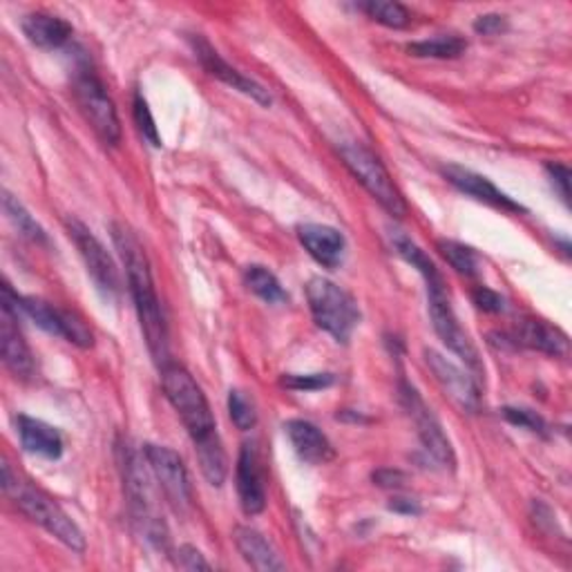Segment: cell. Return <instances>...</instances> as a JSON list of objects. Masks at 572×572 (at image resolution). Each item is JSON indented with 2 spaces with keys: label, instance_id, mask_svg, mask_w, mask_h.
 <instances>
[{
  "label": "cell",
  "instance_id": "6da1fadb",
  "mask_svg": "<svg viewBox=\"0 0 572 572\" xmlns=\"http://www.w3.org/2000/svg\"><path fill=\"white\" fill-rule=\"evenodd\" d=\"M110 231H112V242L125 267L130 293H132V300H135V309L142 322V331L146 336L148 349H150L155 363L163 367L168 363V329H166V318H163L159 295L155 289L146 248L125 224L114 222Z\"/></svg>",
  "mask_w": 572,
  "mask_h": 572
},
{
  "label": "cell",
  "instance_id": "7a4b0ae2",
  "mask_svg": "<svg viewBox=\"0 0 572 572\" xmlns=\"http://www.w3.org/2000/svg\"><path fill=\"white\" fill-rule=\"evenodd\" d=\"M3 490L14 499V503L29 521L38 523L42 531H48L65 548H70L72 552L85 550V537L72 516L50 495L29 486V483H23L19 474L12 472V465L8 461L3 463Z\"/></svg>",
  "mask_w": 572,
  "mask_h": 572
},
{
  "label": "cell",
  "instance_id": "3957f363",
  "mask_svg": "<svg viewBox=\"0 0 572 572\" xmlns=\"http://www.w3.org/2000/svg\"><path fill=\"white\" fill-rule=\"evenodd\" d=\"M161 387L172 410L180 414L184 427L188 429L193 443H206L219 436L215 416L197 380L178 363H166L161 367Z\"/></svg>",
  "mask_w": 572,
  "mask_h": 572
},
{
  "label": "cell",
  "instance_id": "277c9868",
  "mask_svg": "<svg viewBox=\"0 0 572 572\" xmlns=\"http://www.w3.org/2000/svg\"><path fill=\"white\" fill-rule=\"evenodd\" d=\"M306 300L316 325L336 342L346 344L361 322L356 300L327 278H314L306 284Z\"/></svg>",
  "mask_w": 572,
  "mask_h": 572
},
{
  "label": "cell",
  "instance_id": "5b68a950",
  "mask_svg": "<svg viewBox=\"0 0 572 572\" xmlns=\"http://www.w3.org/2000/svg\"><path fill=\"white\" fill-rule=\"evenodd\" d=\"M123 480L132 521L137 523L142 535L159 550L168 548V527L159 516L157 501L150 486V474L146 472L142 457L130 448L123 450Z\"/></svg>",
  "mask_w": 572,
  "mask_h": 572
},
{
  "label": "cell",
  "instance_id": "8992f818",
  "mask_svg": "<svg viewBox=\"0 0 572 572\" xmlns=\"http://www.w3.org/2000/svg\"><path fill=\"white\" fill-rule=\"evenodd\" d=\"M340 157L349 172L365 186V191L391 215L403 219L407 215V204L401 195V191L395 188L389 170L380 161V157L369 150L361 142H342L338 146Z\"/></svg>",
  "mask_w": 572,
  "mask_h": 572
},
{
  "label": "cell",
  "instance_id": "52a82bcc",
  "mask_svg": "<svg viewBox=\"0 0 572 572\" xmlns=\"http://www.w3.org/2000/svg\"><path fill=\"white\" fill-rule=\"evenodd\" d=\"M3 302L12 304L16 312L21 309L42 331H48L50 336H57V338H63L78 349H85L95 342L93 329L85 325V320L78 314L68 312V309H59V306L40 300V297H34V295L21 297L12 291V287L8 282L3 284Z\"/></svg>",
  "mask_w": 572,
  "mask_h": 572
},
{
  "label": "cell",
  "instance_id": "ba28073f",
  "mask_svg": "<svg viewBox=\"0 0 572 572\" xmlns=\"http://www.w3.org/2000/svg\"><path fill=\"white\" fill-rule=\"evenodd\" d=\"M72 87H74V99L83 117L93 125L99 139L108 146H117L121 142V121L114 101L110 99L101 78L93 72L83 70L74 76Z\"/></svg>",
  "mask_w": 572,
  "mask_h": 572
},
{
  "label": "cell",
  "instance_id": "9c48e42d",
  "mask_svg": "<svg viewBox=\"0 0 572 572\" xmlns=\"http://www.w3.org/2000/svg\"><path fill=\"white\" fill-rule=\"evenodd\" d=\"M144 457L166 501L172 506L174 512L186 514L193 508V483L182 457L170 448L153 443L144 448Z\"/></svg>",
  "mask_w": 572,
  "mask_h": 572
},
{
  "label": "cell",
  "instance_id": "30bf717a",
  "mask_svg": "<svg viewBox=\"0 0 572 572\" xmlns=\"http://www.w3.org/2000/svg\"><path fill=\"white\" fill-rule=\"evenodd\" d=\"M68 235L74 242V246L78 248V255L85 264L87 276L93 278V282L97 284V289L101 291V295L106 300H114L119 295L121 282H119V271H117V264L110 257V253L106 251V246L95 238V233L87 229L78 219L70 217L65 222Z\"/></svg>",
  "mask_w": 572,
  "mask_h": 572
},
{
  "label": "cell",
  "instance_id": "8fae6325",
  "mask_svg": "<svg viewBox=\"0 0 572 572\" xmlns=\"http://www.w3.org/2000/svg\"><path fill=\"white\" fill-rule=\"evenodd\" d=\"M401 401H403V407L407 410V414L416 423L418 438H421L425 452L441 467L454 470L457 467V457H454L450 438L443 431V425L438 423V418L425 405V401L421 399V393L405 380L401 382Z\"/></svg>",
  "mask_w": 572,
  "mask_h": 572
},
{
  "label": "cell",
  "instance_id": "7c38bea8",
  "mask_svg": "<svg viewBox=\"0 0 572 572\" xmlns=\"http://www.w3.org/2000/svg\"><path fill=\"white\" fill-rule=\"evenodd\" d=\"M427 297H429V316H431V325H434L436 336L443 340V344L452 351V354H457L472 372L478 374L480 372L478 351L472 344L470 336L461 329L446 287L427 289Z\"/></svg>",
  "mask_w": 572,
  "mask_h": 572
},
{
  "label": "cell",
  "instance_id": "4fadbf2b",
  "mask_svg": "<svg viewBox=\"0 0 572 572\" xmlns=\"http://www.w3.org/2000/svg\"><path fill=\"white\" fill-rule=\"evenodd\" d=\"M191 46H193V52H195V57L199 59L202 68H204L210 76H215V78H219L222 83H227L229 87H233V90L251 97V99L257 101L259 106H271V104H273L269 90H264V87H261L257 81L244 76L240 70H235L233 65H229L222 57H219V52L210 46V42H208L204 36H199V34L191 36Z\"/></svg>",
  "mask_w": 572,
  "mask_h": 572
},
{
  "label": "cell",
  "instance_id": "5bb4252c",
  "mask_svg": "<svg viewBox=\"0 0 572 572\" xmlns=\"http://www.w3.org/2000/svg\"><path fill=\"white\" fill-rule=\"evenodd\" d=\"M425 361H427V367L431 369L436 382L441 385V389L446 391L448 399L461 412H470V414L478 412L480 391H478L474 378L465 369H461L452 361L443 358L441 354H436V351H431V349L425 351Z\"/></svg>",
  "mask_w": 572,
  "mask_h": 572
},
{
  "label": "cell",
  "instance_id": "9a60e30c",
  "mask_svg": "<svg viewBox=\"0 0 572 572\" xmlns=\"http://www.w3.org/2000/svg\"><path fill=\"white\" fill-rule=\"evenodd\" d=\"M0 351H3L5 367L16 378L34 376V354L19 329V312L8 302H0Z\"/></svg>",
  "mask_w": 572,
  "mask_h": 572
},
{
  "label": "cell",
  "instance_id": "2e32d148",
  "mask_svg": "<svg viewBox=\"0 0 572 572\" xmlns=\"http://www.w3.org/2000/svg\"><path fill=\"white\" fill-rule=\"evenodd\" d=\"M235 483H238V497L244 514L248 516L261 514L264 508H267V478H264L257 450L251 443H244L240 450Z\"/></svg>",
  "mask_w": 572,
  "mask_h": 572
},
{
  "label": "cell",
  "instance_id": "e0dca14e",
  "mask_svg": "<svg viewBox=\"0 0 572 572\" xmlns=\"http://www.w3.org/2000/svg\"><path fill=\"white\" fill-rule=\"evenodd\" d=\"M446 180L461 193L470 195L472 199L480 202V204H488L492 208H499L503 212H523V206L516 204L510 195H506L501 188H497L488 178H483V174L461 168V166H448L443 168Z\"/></svg>",
  "mask_w": 572,
  "mask_h": 572
},
{
  "label": "cell",
  "instance_id": "ac0fdd59",
  "mask_svg": "<svg viewBox=\"0 0 572 572\" xmlns=\"http://www.w3.org/2000/svg\"><path fill=\"white\" fill-rule=\"evenodd\" d=\"M297 240L320 267L338 269L344 259V235L327 224H302L297 229Z\"/></svg>",
  "mask_w": 572,
  "mask_h": 572
},
{
  "label": "cell",
  "instance_id": "d6986e66",
  "mask_svg": "<svg viewBox=\"0 0 572 572\" xmlns=\"http://www.w3.org/2000/svg\"><path fill=\"white\" fill-rule=\"evenodd\" d=\"M514 340L527 349L541 351V354L555 358H565L570 351L568 336L559 327L541 318H521L514 327Z\"/></svg>",
  "mask_w": 572,
  "mask_h": 572
},
{
  "label": "cell",
  "instance_id": "ffe728a7",
  "mask_svg": "<svg viewBox=\"0 0 572 572\" xmlns=\"http://www.w3.org/2000/svg\"><path fill=\"white\" fill-rule=\"evenodd\" d=\"M289 441L295 450V454L309 465H322L327 461L333 459V448L329 443V438L320 431V427H316L309 421H302V418H293L284 425Z\"/></svg>",
  "mask_w": 572,
  "mask_h": 572
},
{
  "label": "cell",
  "instance_id": "44dd1931",
  "mask_svg": "<svg viewBox=\"0 0 572 572\" xmlns=\"http://www.w3.org/2000/svg\"><path fill=\"white\" fill-rule=\"evenodd\" d=\"M19 436L21 443L29 454L57 461L63 454V436L57 427L48 425L46 421H38L32 416H19Z\"/></svg>",
  "mask_w": 572,
  "mask_h": 572
},
{
  "label": "cell",
  "instance_id": "7402d4cb",
  "mask_svg": "<svg viewBox=\"0 0 572 572\" xmlns=\"http://www.w3.org/2000/svg\"><path fill=\"white\" fill-rule=\"evenodd\" d=\"M235 546L242 555V559L259 572H276V570H284V561L280 559V555L276 552V548L271 546V541L264 537L261 533L253 531V527L240 525L235 527Z\"/></svg>",
  "mask_w": 572,
  "mask_h": 572
},
{
  "label": "cell",
  "instance_id": "603a6c76",
  "mask_svg": "<svg viewBox=\"0 0 572 572\" xmlns=\"http://www.w3.org/2000/svg\"><path fill=\"white\" fill-rule=\"evenodd\" d=\"M21 27L32 46L42 50H59L72 38V25L54 14H29L23 19Z\"/></svg>",
  "mask_w": 572,
  "mask_h": 572
},
{
  "label": "cell",
  "instance_id": "cb8c5ba5",
  "mask_svg": "<svg viewBox=\"0 0 572 572\" xmlns=\"http://www.w3.org/2000/svg\"><path fill=\"white\" fill-rule=\"evenodd\" d=\"M391 244H393V251L399 253L407 264H412V269H416V271L423 276L427 289L446 287L443 276L438 273L436 264L427 257V253H425L412 238H407V235L401 233V231H395V233L391 235Z\"/></svg>",
  "mask_w": 572,
  "mask_h": 572
},
{
  "label": "cell",
  "instance_id": "d4e9b609",
  "mask_svg": "<svg viewBox=\"0 0 572 572\" xmlns=\"http://www.w3.org/2000/svg\"><path fill=\"white\" fill-rule=\"evenodd\" d=\"M195 452H197L202 474L206 476L210 486L215 488L222 486L229 474V461H227V452L222 448V441H219V436L210 438V441L206 443L195 446Z\"/></svg>",
  "mask_w": 572,
  "mask_h": 572
},
{
  "label": "cell",
  "instance_id": "484cf974",
  "mask_svg": "<svg viewBox=\"0 0 572 572\" xmlns=\"http://www.w3.org/2000/svg\"><path fill=\"white\" fill-rule=\"evenodd\" d=\"M465 50L467 42L454 34L416 40L407 46V52L418 59H459L461 54H465Z\"/></svg>",
  "mask_w": 572,
  "mask_h": 572
},
{
  "label": "cell",
  "instance_id": "4316f807",
  "mask_svg": "<svg viewBox=\"0 0 572 572\" xmlns=\"http://www.w3.org/2000/svg\"><path fill=\"white\" fill-rule=\"evenodd\" d=\"M244 284L267 304H284L289 300L280 280L267 267H259V264H253L244 271Z\"/></svg>",
  "mask_w": 572,
  "mask_h": 572
},
{
  "label": "cell",
  "instance_id": "83f0119b",
  "mask_svg": "<svg viewBox=\"0 0 572 572\" xmlns=\"http://www.w3.org/2000/svg\"><path fill=\"white\" fill-rule=\"evenodd\" d=\"M361 10L372 21L391 29H405L412 23V12L401 3H391V0H369L361 5Z\"/></svg>",
  "mask_w": 572,
  "mask_h": 572
},
{
  "label": "cell",
  "instance_id": "f1b7e54d",
  "mask_svg": "<svg viewBox=\"0 0 572 572\" xmlns=\"http://www.w3.org/2000/svg\"><path fill=\"white\" fill-rule=\"evenodd\" d=\"M3 208H5V215L10 217V222L16 227V231L23 238H27L34 244H46L48 242L46 231L40 229V224L25 210V206L14 195L3 193Z\"/></svg>",
  "mask_w": 572,
  "mask_h": 572
},
{
  "label": "cell",
  "instance_id": "f546056e",
  "mask_svg": "<svg viewBox=\"0 0 572 572\" xmlns=\"http://www.w3.org/2000/svg\"><path fill=\"white\" fill-rule=\"evenodd\" d=\"M438 251H441V255L448 259V264L457 273H461L465 278L476 276L478 257H476V253L470 246H465L461 242H454V240H441V242H438Z\"/></svg>",
  "mask_w": 572,
  "mask_h": 572
},
{
  "label": "cell",
  "instance_id": "4dcf8cb0",
  "mask_svg": "<svg viewBox=\"0 0 572 572\" xmlns=\"http://www.w3.org/2000/svg\"><path fill=\"white\" fill-rule=\"evenodd\" d=\"M229 416H231L233 425L242 431H248L255 427L257 412H255V405L248 401V395L244 391L233 389L229 393Z\"/></svg>",
  "mask_w": 572,
  "mask_h": 572
},
{
  "label": "cell",
  "instance_id": "1f68e13d",
  "mask_svg": "<svg viewBox=\"0 0 572 572\" xmlns=\"http://www.w3.org/2000/svg\"><path fill=\"white\" fill-rule=\"evenodd\" d=\"M135 121H137V127L142 132V137L153 146V148H161V137H159V130L155 125V119H153V112L146 104V99L142 95L135 97Z\"/></svg>",
  "mask_w": 572,
  "mask_h": 572
},
{
  "label": "cell",
  "instance_id": "d6a6232c",
  "mask_svg": "<svg viewBox=\"0 0 572 572\" xmlns=\"http://www.w3.org/2000/svg\"><path fill=\"white\" fill-rule=\"evenodd\" d=\"M503 418L521 429H527V431H533V434H546L548 425L546 421L533 412V410H525V407H503Z\"/></svg>",
  "mask_w": 572,
  "mask_h": 572
},
{
  "label": "cell",
  "instance_id": "836d02e7",
  "mask_svg": "<svg viewBox=\"0 0 572 572\" xmlns=\"http://www.w3.org/2000/svg\"><path fill=\"white\" fill-rule=\"evenodd\" d=\"M333 382L331 374H304V376H284L282 385L293 391H318Z\"/></svg>",
  "mask_w": 572,
  "mask_h": 572
},
{
  "label": "cell",
  "instance_id": "e575fe53",
  "mask_svg": "<svg viewBox=\"0 0 572 572\" xmlns=\"http://www.w3.org/2000/svg\"><path fill=\"white\" fill-rule=\"evenodd\" d=\"M472 300H474V304L478 306V309L488 312V314H501L506 309L503 297L497 291L488 289V287H476L474 293H472Z\"/></svg>",
  "mask_w": 572,
  "mask_h": 572
},
{
  "label": "cell",
  "instance_id": "d590c367",
  "mask_svg": "<svg viewBox=\"0 0 572 572\" xmlns=\"http://www.w3.org/2000/svg\"><path fill=\"white\" fill-rule=\"evenodd\" d=\"M508 29V19L501 14H483L474 21V32L480 36H499Z\"/></svg>",
  "mask_w": 572,
  "mask_h": 572
},
{
  "label": "cell",
  "instance_id": "8d00e7d4",
  "mask_svg": "<svg viewBox=\"0 0 572 572\" xmlns=\"http://www.w3.org/2000/svg\"><path fill=\"white\" fill-rule=\"evenodd\" d=\"M546 170H548V178H550L552 186L559 191L561 199L568 204V199H570V170H568V166L548 163Z\"/></svg>",
  "mask_w": 572,
  "mask_h": 572
},
{
  "label": "cell",
  "instance_id": "74e56055",
  "mask_svg": "<svg viewBox=\"0 0 572 572\" xmlns=\"http://www.w3.org/2000/svg\"><path fill=\"white\" fill-rule=\"evenodd\" d=\"M174 561H178V565L184 570H208L210 568V563L202 557V552L193 546H182Z\"/></svg>",
  "mask_w": 572,
  "mask_h": 572
},
{
  "label": "cell",
  "instance_id": "f35d334b",
  "mask_svg": "<svg viewBox=\"0 0 572 572\" xmlns=\"http://www.w3.org/2000/svg\"><path fill=\"white\" fill-rule=\"evenodd\" d=\"M372 478L378 488H385V490H401L407 480V476L401 470H378L374 472Z\"/></svg>",
  "mask_w": 572,
  "mask_h": 572
},
{
  "label": "cell",
  "instance_id": "ab89813d",
  "mask_svg": "<svg viewBox=\"0 0 572 572\" xmlns=\"http://www.w3.org/2000/svg\"><path fill=\"white\" fill-rule=\"evenodd\" d=\"M389 510H391V512H399V514H407V516H416V514H421V506H418V501H414V499H403V497L391 499Z\"/></svg>",
  "mask_w": 572,
  "mask_h": 572
}]
</instances>
